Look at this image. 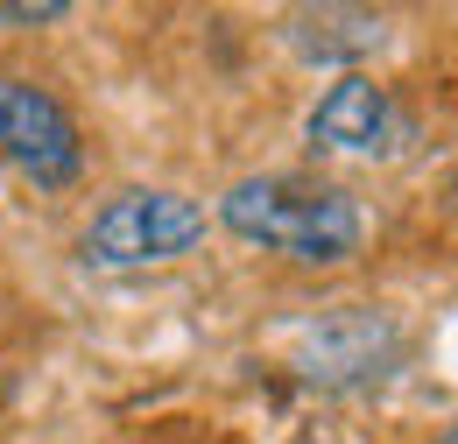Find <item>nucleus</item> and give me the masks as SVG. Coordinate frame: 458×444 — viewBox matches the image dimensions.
Returning <instances> with one entry per match:
<instances>
[{"mask_svg":"<svg viewBox=\"0 0 458 444\" xmlns=\"http://www.w3.org/2000/svg\"><path fill=\"white\" fill-rule=\"evenodd\" d=\"M226 226L240 240L303 261V269H339L360 254V205L345 198L339 184H310V176H240L226 191Z\"/></svg>","mask_w":458,"mask_h":444,"instance_id":"1","label":"nucleus"},{"mask_svg":"<svg viewBox=\"0 0 458 444\" xmlns=\"http://www.w3.org/2000/svg\"><path fill=\"white\" fill-rule=\"evenodd\" d=\"M198 240H205V212L183 191H120L78 233V254L92 269H156L191 254Z\"/></svg>","mask_w":458,"mask_h":444,"instance_id":"2","label":"nucleus"},{"mask_svg":"<svg viewBox=\"0 0 458 444\" xmlns=\"http://www.w3.org/2000/svg\"><path fill=\"white\" fill-rule=\"evenodd\" d=\"M0 163H14L43 191H64L78 176L85 149H78V127L57 92H43L29 78H0Z\"/></svg>","mask_w":458,"mask_h":444,"instance_id":"3","label":"nucleus"},{"mask_svg":"<svg viewBox=\"0 0 458 444\" xmlns=\"http://www.w3.org/2000/svg\"><path fill=\"white\" fill-rule=\"evenodd\" d=\"M310 141L332 149V156H395L402 141H409V120L388 99V85L345 71L339 85L310 107Z\"/></svg>","mask_w":458,"mask_h":444,"instance_id":"4","label":"nucleus"},{"mask_svg":"<svg viewBox=\"0 0 458 444\" xmlns=\"http://www.w3.org/2000/svg\"><path fill=\"white\" fill-rule=\"evenodd\" d=\"M395 360V332L374 318V311H352V318H332L325 332L310 338V381H360V374H381Z\"/></svg>","mask_w":458,"mask_h":444,"instance_id":"5","label":"nucleus"},{"mask_svg":"<svg viewBox=\"0 0 458 444\" xmlns=\"http://www.w3.org/2000/svg\"><path fill=\"white\" fill-rule=\"evenodd\" d=\"M64 0H36V7H0V21H57Z\"/></svg>","mask_w":458,"mask_h":444,"instance_id":"6","label":"nucleus"}]
</instances>
